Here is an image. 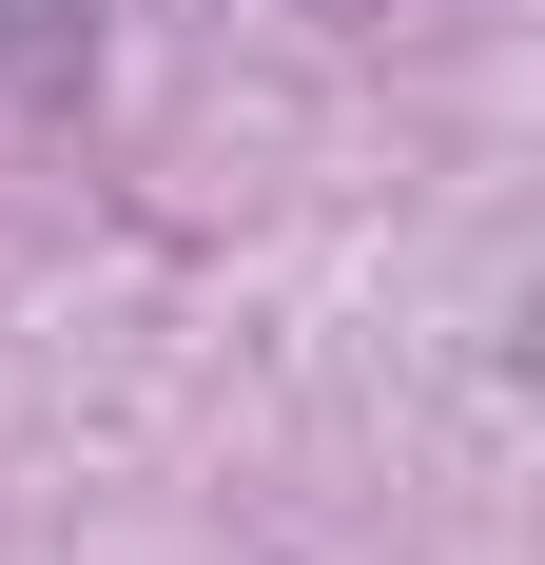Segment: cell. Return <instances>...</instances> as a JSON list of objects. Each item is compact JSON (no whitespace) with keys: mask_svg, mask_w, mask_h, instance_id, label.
<instances>
[{"mask_svg":"<svg viewBox=\"0 0 545 565\" xmlns=\"http://www.w3.org/2000/svg\"><path fill=\"white\" fill-rule=\"evenodd\" d=\"M98 58V0H0V98H78Z\"/></svg>","mask_w":545,"mask_h":565,"instance_id":"6da1fadb","label":"cell"}]
</instances>
